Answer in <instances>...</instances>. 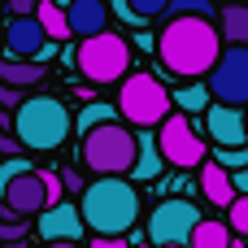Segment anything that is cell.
<instances>
[{
	"instance_id": "277c9868",
	"label": "cell",
	"mask_w": 248,
	"mask_h": 248,
	"mask_svg": "<svg viewBox=\"0 0 248 248\" xmlns=\"http://www.w3.org/2000/svg\"><path fill=\"white\" fill-rule=\"evenodd\" d=\"M135 148H140L135 126L122 122V118L83 131V166H87L92 174H131Z\"/></svg>"
},
{
	"instance_id": "83f0119b",
	"label": "cell",
	"mask_w": 248,
	"mask_h": 248,
	"mask_svg": "<svg viewBox=\"0 0 248 248\" xmlns=\"http://www.w3.org/2000/svg\"><path fill=\"white\" fill-rule=\"evenodd\" d=\"M109 9H113V13L122 17V22H131V26H135V22H144V17H140V13L131 9V0H109Z\"/></svg>"
},
{
	"instance_id": "7c38bea8",
	"label": "cell",
	"mask_w": 248,
	"mask_h": 248,
	"mask_svg": "<svg viewBox=\"0 0 248 248\" xmlns=\"http://www.w3.org/2000/svg\"><path fill=\"white\" fill-rule=\"evenodd\" d=\"M205 131L218 148H235V144H248V118L240 105H209L205 109Z\"/></svg>"
},
{
	"instance_id": "d6986e66",
	"label": "cell",
	"mask_w": 248,
	"mask_h": 248,
	"mask_svg": "<svg viewBox=\"0 0 248 248\" xmlns=\"http://www.w3.org/2000/svg\"><path fill=\"white\" fill-rule=\"evenodd\" d=\"M187 248H231V227L222 218H201L187 235Z\"/></svg>"
},
{
	"instance_id": "52a82bcc",
	"label": "cell",
	"mask_w": 248,
	"mask_h": 248,
	"mask_svg": "<svg viewBox=\"0 0 248 248\" xmlns=\"http://www.w3.org/2000/svg\"><path fill=\"white\" fill-rule=\"evenodd\" d=\"M157 148H161L166 166H174V170H196V166L205 161V153H209L205 140H201V131L192 126L187 113H166V118H161Z\"/></svg>"
},
{
	"instance_id": "d590c367",
	"label": "cell",
	"mask_w": 248,
	"mask_h": 248,
	"mask_svg": "<svg viewBox=\"0 0 248 248\" xmlns=\"http://www.w3.org/2000/svg\"><path fill=\"white\" fill-rule=\"evenodd\" d=\"M0 48H4V26H0Z\"/></svg>"
},
{
	"instance_id": "8992f818",
	"label": "cell",
	"mask_w": 248,
	"mask_h": 248,
	"mask_svg": "<svg viewBox=\"0 0 248 248\" xmlns=\"http://www.w3.org/2000/svg\"><path fill=\"white\" fill-rule=\"evenodd\" d=\"M118 113H122V122L153 131V126H161V118L170 113V92L161 87L157 74H131V78H122Z\"/></svg>"
},
{
	"instance_id": "74e56055",
	"label": "cell",
	"mask_w": 248,
	"mask_h": 248,
	"mask_svg": "<svg viewBox=\"0 0 248 248\" xmlns=\"http://www.w3.org/2000/svg\"><path fill=\"white\" fill-rule=\"evenodd\" d=\"M244 118H248V109H244Z\"/></svg>"
},
{
	"instance_id": "8d00e7d4",
	"label": "cell",
	"mask_w": 248,
	"mask_h": 248,
	"mask_svg": "<svg viewBox=\"0 0 248 248\" xmlns=\"http://www.w3.org/2000/svg\"><path fill=\"white\" fill-rule=\"evenodd\" d=\"M57 4H61V9H65V4H70V0H57Z\"/></svg>"
},
{
	"instance_id": "4316f807",
	"label": "cell",
	"mask_w": 248,
	"mask_h": 248,
	"mask_svg": "<svg viewBox=\"0 0 248 248\" xmlns=\"http://www.w3.org/2000/svg\"><path fill=\"white\" fill-rule=\"evenodd\" d=\"M22 170H31V161H22V157H9V161H0V187H4L13 174H22Z\"/></svg>"
},
{
	"instance_id": "cb8c5ba5",
	"label": "cell",
	"mask_w": 248,
	"mask_h": 248,
	"mask_svg": "<svg viewBox=\"0 0 248 248\" xmlns=\"http://www.w3.org/2000/svg\"><path fill=\"white\" fill-rule=\"evenodd\" d=\"M214 161H222L227 170H240V166H248V144H235V148H218V157Z\"/></svg>"
},
{
	"instance_id": "8fae6325",
	"label": "cell",
	"mask_w": 248,
	"mask_h": 248,
	"mask_svg": "<svg viewBox=\"0 0 248 248\" xmlns=\"http://www.w3.org/2000/svg\"><path fill=\"white\" fill-rule=\"evenodd\" d=\"M0 196H4V209H9L13 218H35L39 209L52 205V201H48V183H44L39 170H22V174H13V179L0 187Z\"/></svg>"
},
{
	"instance_id": "484cf974",
	"label": "cell",
	"mask_w": 248,
	"mask_h": 248,
	"mask_svg": "<svg viewBox=\"0 0 248 248\" xmlns=\"http://www.w3.org/2000/svg\"><path fill=\"white\" fill-rule=\"evenodd\" d=\"M131 9H135V13L148 22V17H161V13L170 9V0H131Z\"/></svg>"
},
{
	"instance_id": "f1b7e54d",
	"label": "cell",
	"mask_w": 248,
	"mask_h": 248,
	"mask_svg": "<svg viewBox=\"0 0 248 248\" xmlns=\"http://www.w3.org/2000/svg\"><path fill=\"white\" fill-rule=\"evenodd\" d=\"M92 248H131L126 235H92Z\"/></svg>"
},
{
	"instance_id": "4fadbf2b",
	"label": "cell",
	"mask_w": 248,
	"mask_h": 248,
	"mask_svg": "<svg viewBox=\"0 0 248 248\" xmlns=\"http://www.w3.org/2000/svg\"><path fill=\"white\" fill-rule=\"evenodd\" d=\"M35 231H39V240H44V244H48V240H83L87 222H83L78 205H70V201H57V205L39 209V222H35Z\"/></svg>"
},
{
	"instance_id": "ba28073f",
	"label": "cell",
	"mask_w": 248,
	"mask_h": 248,
	"mask_svg": "<svg viewBox=\"0 0 248 248\" xmlns=\"http://www.w3.org/2000/svg\"><path fill=\"white\" fill-rule=\"evenodd\" d=\"M205 214L196 209V201H187V196H166V201H157V209H153V218H148V240L153 244H187V235H192V227L201 222Z\"/></svg>"
},
{
	"instance_id": "e575fe53",
	"label": "cell",
	"mask_w": 248,
	"mask_h": 248,
	"mask_svg": "<svg viewBox=\"0 0 248 248\" xmlns=\"http://www.w3.org/2000/svg\"><path fill=\"white\" fill-rule=\"evenodd\" d=\"M157 248H187V244H157Z\"/></svg>"
},
{
	"instance_id": "ac0fdd59",
	"label": "cell",
	"mask_w": 248,
	"mask_h": 248,
	"mask_svg": "<svg viewBox=\"0 0 248 248\" xmlns=\"http://www.w3.org/2000/svg\"><path fill=\"white\" fill-rule=\"evenodd\" d=\"M44 78V61H31V57H0V83L9 87H35Z\"/></svg>"
},
{
	"instance_id": "3957f363",
	"label": "cell",
	"mask_w": 248,
	"mask_h": 248,
	"mask_svg": "<svg viewBox=\"0 0 248 248\" xmlns=\"http://www.w3.org/2000/svg\"><path fill=\"white\" fill-rule=\"evenodd\" d=\"M70 131H74V118L57 96H31V100H17V109H13V135L31 153L61 148L70 140Z\"/></svg>"
},
{
	"instance_id": "2e32d148",
	"label": "cell",
	"mask_w": 248,
	"mask_h": 248,
	"mask_svg": "<svg viewBox=\"0 0 248 248\" xmlns=\"http://www.w3.org/2000/svg\"><path fill=\"white\" fill-rule=\"evenodd\" d=\"M135 140H140V148H135V166H131V174H126V179H135V183H148V179H157V174H161L166 157H161L157 140L148 135V126H135Z\"/></svg>"
},
{
	"instance_id": "4dcf8cb0",
	"label": "cell",
	"mask_w": 248,
	"mask_h": 248,
	"mask_svg": "<svg viewBox=\"0 0 248 248\" xmlns=\"http://www.w3.org/2000/svg\"><path fill=\"white\" fill-rule=\"evenodd\" d=\"M231 183H235V192H248V166L231 170Z\"/></svg>"
},
{
	"instance_id": "6da1fadb",
	"label": "cell",
	"mask_w": 248,
	"mask_h": 248,
	"mask_svg": "<svg viewBox=\"0 0 248 248\" xmlns=\"http://www.w3.org/2000/svg\"><path fill=\"white\" fill-rule=\"evenodd\" d=\"M218 52H222L218 22H209L205 13H170V22L157 35V57L179 78H205Z\"/></svg>"
},
{
	"instance_id": "836d02e7",
	"label": "cell",
	"mask_w": 248,
	"mask_h": 248,
	"mask_svg": "<svg viewBox=\"0 0 248 248\" xmlns=\"http://www.w3.org/2000/svg\"><path fill=\"white\" fill-rule=\"evenodd\" d=\"M44 248H78V240H48Z\"/></svg>"
},
{
	"instance_id": "ffe728a7",
	"label": "cell",
	"mask_w": 248,
	"mask_h": 248,
	"mask_svg": "<svg viewBox=\"0 0 248 248\" xmlns=\"http://www.w3.org/2000/svg\"><path fill=\"white\" fill-rule=\"evenodd\" d=\"M170 105H174V109H183V113H205V109L214 105V92H209V83H201V78H196V83H183V87L170 96Z\"/></svg>"
},
{
	"instance_id": "9a60e30c",
	"label": "cell",
	"mask_w": 248,
	"mask_h": 248,
	"mask_svg": "<svg viewBox=\"0 0 248 248\" xmlns=\"http://www.w3.org/2000/svg\"><path fill=\"white\" fill-rule=\"evenodd\" d=\"M201 196L218 209H227L235 201V183H231V170L222 161H201Z\"/></svg>"
},
{
	"instance_id": "e0dca14e",
	"label": "cell",
	"mask_w": 248,
	"mask_h": 248,
	"mask_svg": "<svg viewBox=\"0 0 248 248\" xmlns=\"http://www.w3.org/2000/svg\"><path fill=\"white\" fill-rule=\"evenodd\" d=\"M218 35H222V44H244L248 48V0H231L218 9Z\"/></svg>"
},
{
	"instance_id": "1f68e13d",
	"label": "cell",
	"mask_w": 248,
	"mask_h": 248,
	"mask_svg": "<svg viewBox=\"0 0 248 248\" xmlns=\"http://www.w3.org/2000/svg\"><path fill=\"white\" fill-rule=\"evenodd\" d=\"M166 187H170V192H174V196H179V192H187V187H192V183H187V179H183V174H179V179H170V183H166Z\"/></svg>"
},
{
	"instance_id": "d6a6232c",
	"label": "cell",
	"mask_w": 248,
	"mask_h": 248,
	"mask_svg": "<svg viewBox=\"0 0 248 248\" xmlns=\"http://www.w3.org/2000/svg\"><path fill=\"white\" fill-rule=\"evenodd\" d=\"M61 183H65V187H74V192H78V187H83V183H78V174H74V170H65V174H61Z\"/></svg>"
},
{
	"instance_id": "7a4b0ae2",
	"label": "cell",
	"mask_w": 248,
	"mask_h": 248,
	"mask_svg": "<svg viewBox=\"0 0 248 248\" xmlns=\"http://www.w3.org/2000/svg\"><path fill=\"white\" fill-rule=\"evenodd\" d=\"M78 214L92 235H131L140 222V192L126 174H96V183H83Z\"/></svg>"
},
{
	"instance_id": "5b68a950",
	"label": "cell",
	"mask_w": 248,
	"mask_h": 248,
	"mask_svg": "<svg viewBox=\"0 0 248 248\" xmlns=\"http://www.w3.org/2000/svg\"><path fill=\"white\" fill-rule=\"evenodd\" d=\"M74 65H78V74L92 78V83H113V78H122L126 65H131V44H126V35H113V31L105 26V31L87 35V39L74 48Z\"/></svg>"
},
{
	"instance_id": "30bf717a",
	"label": "cell",
	"mask_w": 248,
	"mask_h": 248,
	"mask_svg": "<svg viewBox=\"0 0 248 248\" xmlns=\"http://www.w3.org/2000/svg\"><path fill=\"white\" fill-rule=\"evenodd\" d=\"M4 52L9 57H31V61H48L57 52V39L39 26V17H26L17 13L9 26H4Z\"/></svg>"
},
{
	"instance_id": "d4e9b609",
	"label": "cell",
	"mask_w": 248,
	"mask_h": 248,
	"mask_svg": "<svg viewBox=\"0 0 248 248\" xmlns=\"http://www.w3.org/2000/svg\"><path fill=\"white\" fill-rule=\"evenodd\" d=\"M166 13H205V17H209V13H214V4H209V0H170V9H166Z\"/></svg>"
},
{
	"instance_id": "603a6c76",
	"label": "cell",
	"mask_w": 248,
	"mask_h": 248,
	"mask_svg": "<svg viewBox=\"0 0 248 248\" xmlns=\"http://www.w3.org/2000/svg\"><path fill=\"white\" fill-rule=\"evenodd\" d=\"M227 214H231V235H240V240H248V192H235V201L227 205Z\"/></svg>"
},
{
	"instance_id": "f546056e",
	"label": "cell",
	"mask_w": 248,
	"mask_h": 248,
	"mask_svg": "<svg viewBox=\"0 0 248 248\" xmlns=\"http://www.w3.org/2000/svg\"><path fill=\"white\" fill-rule=\"evenodd\" d=\"M26 235V222H0V240H22Z\"/></svg>"
},
{
	"instance_id": "5bb4252c",
	"label": "cell",
	"mask_w": 248,
	"mask_h": 248,
	"mask_svg": "<svg viewBox=\"0 0 248 248\" xmlns=\"http://www.w3.org/2000/svg\"><path fill=\"white\" fill-rule=\"evenodd\" d=\"M65 22H70V35L87 39V35L109 26V4L105 0H70L65 4Z\"/></svg>"
},
{
	"instance_id": "7402d4cb",
	"label": "cell",
	"mask_w": 248,
	"mask_h": 248,
	"mask_svg": "<svg viewBox=\"0 0 248 248\" xmlns=\"http://www.w3.org/2000/svg\"><path fill=\"white\" fill-rule=\"evenodd\" d=\"M113 118H122V113H118V105H109V100H92V105L78 113V122H74V126H78V135H83V131H92V126H100V122H113Z\"/></svg>"
},
{
	"instance_id": "9c48e42d",
	"label": "cell",
	"mask_w": 248,
	"mask_h": 248,
	"mask_svg": "<svg viewBox=\"0 0 248 248\" xmlns=\"http://www.w3.org/2000/svg\"><path fill=\"white\" fill-rule=\"evenodd\" d=\"M209 92L222 105H248V48L231 44L218 52L214 70H209Z\"/></svg>"
},
{
	"instance_id": "44dd1931",
	"label": "cell",
	"mask_w": 248,
	"mask_h": 248,
	"mask_svg": "<svg viewBox=\"0 0 248 248\" xmlns=\"http://www.w3.org/2000/svg\"><path fill=\"white\" fill-rule=\"evenodd\" d=\"M35 17H39V26H44V31H48V35H52L57 44H61V39L70 35V22H65V9H61L57 0H39V4H35Z\"/></svg>"
}]
</instances>
